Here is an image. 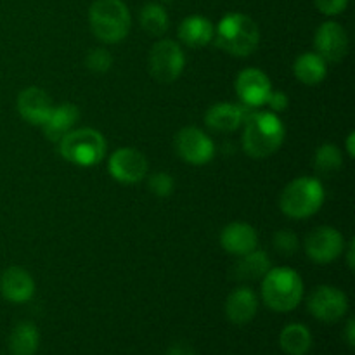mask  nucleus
I'll list each match as a JSON object with an SVG mask.
<instances>
[{"label": "nucleus", "mask_w": 355, "mask_h": 355, "mask_svg": "<svg viewBox=\"0 0 355 355\" xmlns=\"http://www.w3.org/2000/svg\"><path fill=\"white\" fill-rule=\"evenodd\" d=\"M350 0H314L315 7L326 16H338L347 9Z\"/></svg>", "instance_id": "nucleus-30"}, {"label": "nucleus", "mask_w": 355, "mask_h": 355, "mask_svg": "<svg viewBox=\"0 0 355 355\" xmlns=\"http://www.w3.org/2000/svg\"><path fill=\"white\" fill-rule=\"evenodd\" d=\"M214 42L220 51L236 58L253 54L260 44V28L250 16L241 12L225 14L215 28Z\"/></svg>", "instance_id": "nucleus-2"}, {"label": "nucleus", "mask_w": 355, "mask_h": 355, "mask_svg": "<svg viewBox=\"0 0 355 355\" xmlns=\"http://www.w3.org/2000/svg\"><path fill=\"white\" fill-rule=\"evenodd\" d=\"M314 168L319 175L331 177L343 168V153L335 144L319 146L314 155Z\"/></svg>", "instance_id": "nucleus-26"}, {"label": "nucleus", "mask_w": 355, "mask_h": 355, "mask_svg": "<svg viewBox=\"0 0 355 355\" xmlns=\"http://www.w3.org/2000/svg\"><path fill=\"white\" fill-rule=\"evenodd\" d=\"M246 118H248V107L243 104L217 103L208 107L207 114H205V123L210 130L229 134L245 125Z\"/></svg>", "instance_id": "nucleus-16"}, {"label": "nucleus", "mask_w": 355, "mask_h": 355, "mask_svg": "<svg viewBox=\"0 0 355 355\" xmlns=\"http://www.w3.org/2000/svg\"><path fill=\"white\" fill-rule=\"evenodd\" d=\"M40 345L38 328L30 321L16 324L9 336V349L12 355H35Z\"/></svg>", "instance_id": "nucleus-23"}, {"label": "nucleus", "mask_w": 355, "mask_h": 355, "mask_svg": "<svg viewBox=\"0 0 355 355\" xmlns=\"http://www.w3.org/2000/svg\"><path fill=\"white\" fill-rule=\"evenodd\" d=\"M345 238L342 232L329 225H321V227L311 231V234L305 238V253L309 259L315 263H331L345 252Z\"/></svg>", "instance_id": "nucleus-8"}, {"label": "nucleus", "mask_w": 355, "mask_h": 355, "mask_svg": "<svg viewBox=\"0 0 355 355\" xmlns=\"http://www.w3.org/2000/svg\"><path fill=\"white\" fill-rule=\"evenodd\" d=\"M89 24L97 40L118 44L130 31V10L123 0H96L89 9Z\"/></svg>", "instance_id": "nucleus-4"}, {"label": "nucleus", "mask_w": 355, "mask_h": 355, "mask_svg": "<svg viewBox=\"0 0 355 355\" xmlns=\"http://www.w3.org/2000/svg\"><path fill=\"white\" fill-rule=\"evenodd\" d=\"M272 243H274V250H276L279 255H284V257H290L293 255V253H297L298 246H300V243H298V236L295 234L291 229H279V231L274 234Z\"/></svg>", "instance_id": "nucleus-27"}, {"label": "nucleus", "mask_w": 355, "mask_h": 355, "mask_svg": "<svg viewBox=\"0 0 355 355\" xmlns=\"http://www.w3.org/2000/svg\"><path fill=\"white\" fill-rule=\"evenodd\" d=\"M107 170L116 182L137 184L148 175V158L135 148H120L110 156Z\"/></svg>", "instance_id": "nucleus-11"}, {"label": "nucleus", "mask_w": 355, "mask_h": 355, "mask_svg": "<svg viewBox=\"0 0 355 355\" xmlns=\"http://www.w3.org/2000/svg\"><path fill=\"white\" fill-rule=\"evenodd\" d=\"M163 2H172V0H163Z\"/></svg>", "instance_id": "nucleus-36"}, {"label": "nucleus", "mask_w": 355, "mask_h": 355, "mask_svg": "<svg viewBox=\"0 0 355 355\" xmlns=\"http://www.w3.org/2000/svg\"><path fill=\"white\" fill-rule=\"evenodd\" d=\"M173 177L166 172H156L148 179V187L155 196L168 198L173 193Z\"/></svg>", "instance_id": "nucleus-29"}, {"label": "nucleus", "mask_w": 355, "mask_h": 355, "mask_svg": "<svg viewBox=\"0 0 355 355\" xmlns=\"http://www.w3.org/2000/svg\"><path fill=\"white\" fill-rule=\"evenodd\" d=\"M304 298V281L291 267H270L262 277V300L274 312H291Z\"/></svg>", "instance_id": "nucleus-3"}, {"label": "nucleus", "mask_w": 355, "mask_h": 355, "mask_svg": "<svg viewBox=\"0 0 355 355\" xmlns=\"http://www.w3.org/2000/svg\"><path fill=\"white\" fill-rule=\"evenodd\" d=\"M78 120V106H75V104L71 103H64L52 107L51 114H49V118L45 120V123L42 125V128H44V134L49 141L59 142L66 134H69V132L75 128Z\"/></svg>", "instance_id": "nucleus-19"}, {"label": "nucleus", "mask_w": 355, "mask_h": 355, "mask_svg": "<svg viewBox=\"0 0 355 355\" xmlns=\"http://www.w3.org/2000/svg\"><path fill=\"white\" fill-rule=\"evenodd\" d=\"M175 151L189 165L201 166L214 159L215 144L201 128L186 127L175 135Z\"/></svg>", "instance_id": "nucleus-9"}, {"label": "nucleus", "mask_w": 355, "mask_h": 355, "mask_svg": "<svg viewBox=\"0 0 355 355\" xmlns=\"http://www.w3.org/2000/svg\"><path fill=\"white\" fill-rule=\"evenodd\" d=\"M220 245L231 255L241 257L259 248V232L246 222H232L222 229Z\"/></svg>", "instance_id": "nucleus-17"}, {"label": "nucleus", "mask_w": 355, "mask_h": 355, "mask_svg": "<svg viewBox=\"0 0 355 355\" xmlns=\"http://www.w3.org/2000/svg\"><path fill=\"white\" fill-rule=\"evenodd\" d=\"M347 151H349V156L352 158L354 156V132L349 135V141H347Z\"/></svg>", "instance_id": "nucleus-35"}, {"label": "nucleus", "mask_w": 355, "mask_h": 355, "mask_svg": "<svg viewBox=\"0 0 355 355\" xmlns=\"http://www.w3.org/2000/svg\"><path fill=\"white\" fill-rule=\"evenodd\" d=\"M149 73L159 83H172L182 75L186 54L175 40H158L149 51Z\"/></svg>", "instance_id": "nucleus-7"}, {"label": "nucleus", "mask_w": 355, "mask_h": 355, "mask_svg": "<svg viewBox=\"0 0 355 355\" xmlns=\"http://www.w3.org/2000/svg\"><path fill=\"white\" fill-rule=\"evenodd\" d=\"M87 69L94 73H107L113 66V55L106 49H92L85 55Z\"/></svg>", "instance_id": "nucleus-28"}, {"label": "nucleus", "mask_w": 355, "mask_h": 355, "mask_svg": "<svg viewBox=\"0 0 355 355\" xmlns=\"http://www.w3.org/2000/svg\"><path fill=\"white\" fill-rule=\"evenodd\" d=\"M293 73L304 85H319L328 75V62L318 52H304L295 59Z\"/></svg>", "instance_id": "nucleus-22"}, {"label": "nucleus", "mask_w": 355, "mask_h": 355, "mask_svg": "<svg viewBox=\"0 0 355 355\" xmlns=\"http://www.w3.org/2000/svg\"><path fill=\"white\" fill-rule=\"evenodd\" d=\"M347 250H349V253H347V262H349L350 269H354V241H350L347 245Z\"/></svg>", "instance_id": "nucleus-34"}, {"label": "nucleus", "mask_w": 355, "mask_h": 355, "mask_svg": "<svg viewBox=\"0 0 355 355\" xmlns=\"http://www.w3.org/2000/svg\"><path fill=\"white\" fill-rule=\"evenodd\" d=\"M259 312V297L248 286H239L225 300V315L234 324H246Z\"/></svg>", "instance_id": "nucleus-18"}, {"label": "nucleus", "mask_w": 355, "mask_h": 355, "mask_svg": "<svg viewBox=\"0 0 355 355\" xmlns=\"http://www.w3.org/2000/svg\"><path fill=\"white\" fill-rule=\"evenodd\" d=\"M215 35V24L211 23L208 17L205 16H194L186 17L179 26V38L184 45L193 49L205 47V45L214 42Z\"/></svg>", "instance_id": "nucleus-20"}, {"label": "nucleus", "mask_w": 355, "mask_h": 355, "mask_svg": "<svg viewBox=\"0 0 355 355\" xmlns=\"http://www.w3.org/2000/svg\"><path fill=\"white\" fill-rule=\"evenodd\" d=\"M345 340L347 343H349V347L352 349L355 345V324H354V319H349V322H347L345 326Z\"/></svg>", "instance_id": "nucleus-33"}, {"label": "nucleus", "mask_w": 355, "mask_h": 355, "mask_svg": "<svg viewBox=\"0 0 355 355\" xmlns=\"http://www.w3.org/2000/svg\"><path fill=\"white\" fill-rule=\"evenodd\" d=\"M270 92H272V83L262 69L246 68L236 78V94L243 106L248 110L266 106Z\"/></svg>", "instance_id": "nucleus-12"}, {"label": "nucleus", "mask_w": 355, "mask_h": 355, "mask_svg": "<svg viewBox=\"0 0 355 355\" xmlns=\"http://www.w3.org/2000/svg\"><path fill=\"white\" fill-rule=\"evenodd\" d=\"M314 45L318 54L326 62H338L349 52V35L340 23L326 21L315 31Z\"/></svg>", "instance_id": "nucleus-13"}, {"label": "nucleus", "mask_w": 355, "mask_h": 355, "mask_svg": "<svg viewBox=\"0 0 355 355\" xmlns=\"http://www.w3.org/2000/svg\"><path fill=\"white\" fill-rule=\"evenodd\" d=\"M16 106L17 113H19V116L24 121H28L30 125H40L42 127L49 118V114H51L54 104H52L51 96L44 89L28 87V89L19 92Z\"/></svg>", "instance_id": "nucleus-14"}, {"label": "nucleus", "mask_w": 355, "mask_h": 355, "mask_svg": "<svg viewBox=\"0 0 355 355\" xmlns=\"http://www.w3.org/2000/svg\"><path fill=\"white\" fill-rule=\"evenodd\" d=\"M270 267H272V262H270V257L267 255V252L255 248L253 252L239 257L232 272H234L236 279L259 281L269 272Z\"/></svg>", "instance_id": "nucleus-21"}, {"label": "nucleus", "mask_w": 355, "mask_h": 355, "mask_svg": "<svg viewBox=\"0 0 355 355\" xmlns=\"http://www.w3.org/2000/svg\"><path fill=\"white\" fill-rule=\"evenodd\" d=\"M166 355H194V350L187 343H175V345L170 347Z\"/></svg>", "instance_id": "nucleus-32"}, {"label": "nucleus", "mask_w": 355, "mask_h": 355, "mask_svg": "<svg viewBox=\"0 0 355 355\" xmlns=\"http://www.w3.org/2000/svg\"><path fill=\"white\" fill-rule=\"evenodd\" d=\"M288 104H290V99H288V96L284 92H281V90H272L269 96V99H267L266 106H269V111H272V113H281V111L288 110Z\"/></svg>", "instance_id": "nucleus-31"}, {"label": "nucleus", "mask_w": 355, "mask_h": 355, "mask_svg": "<svg viewBox=\"0 0 355 355\" xmlns=\"http://www.w3.org/2000/svg\"><path fill=\"white\" fill-rule=\"evenodd\" d=\"M307 307L318 321L336 322L345 318L349 311V298L338 288L324 284L312 291L307 300Z\"/></svg>", "instance_id": "nucleus-10"}, {"label": "nucleus", "mask_w": 355, "mask_h": 355, "mask_svg": "<svg viewBox=\"0 0 355 355\" xmlns=\"http://www.w3.org/2000/svg\"><path fill=\"white\" fill-rule=\"evenodd\" d=\"M279 345L288 355H305L312 347V335L305 324L291 322L281 331Z\"/></svg>", "instance_id": "nucleus-24"}, {"label": "nucleus", "mask_w": 355, "mask_h": 355, "mask_svg": "<svg viewBox=\"0 0 355 355\" xmlns=\"http://www.w3.org/2000/svg\"><path fill=\"white\" fill-rule=\"evenodd\" d=\"M139 21H141L142 30L146 33L153 35V37H162L170 26V19L165 7L156 2H149L142 7L141 14H139Z\"/></svg>", "instance_id": "nucleus-25"}, {"label": "nucleus", "mask_w": 355, "mask_h": 355, "mask_svg": "<svg viewBox=\"0 0 355 355\" xmlns=\"http://www.w3.org/2000/svg\"><path fill=\"white\" fill-rule=\"evenodd\" d=\"M0 293L10 304H26L35 295V279L23 267H9L0 276Z\"/></svg>", "instance_id": "nucleus-15"}, {"label": "nucleus", "mask_w": 355, "mask_h": 355, "mask_svg": "<svg viewBox=\"0 0 355 355\" xmlns=\"http://www.w3.org/2000/svg\"><path fill=\"white\" fill-rule=\"evenodd\" d=\"M286 139V127L272 111H259L246 118L243 149L252 158H269L279 151Z\"/></svg>", "instance_id": "nucleus-1"}, {"label": "nucleus", "mask_w": 355, "mask_h": 355, "mask_svg": "<svg viewBox=\"0 0 355 355\" xmlns=\"http://www.w3.org/2000/svg\"><path fill=\"white\" fill-rule=\"evenodd\" d=\"M59 144V155L69 162L71 165L89 166L99 165L106 156L107 142L99 130L90 127L73 128L69 134H66Z\"/></svg>", "instance_id": "nucleus-6"}, {"label": "nucleus", "mask_w": 355, "mask_h": 355, "mask_svg": "<svg viewBox=\"0 0 355 355\" xmlns=\"http://www.w3.org/2000/svg\"><path fill=\"white\" fill-rule=\"evenodd\" d=\"M324 186L315 177H298L283 189L279 207L286 217L304 220L321 210L324 203Z\"/></svg>", "instance_id": "nucleus-5"}]
</instances>
